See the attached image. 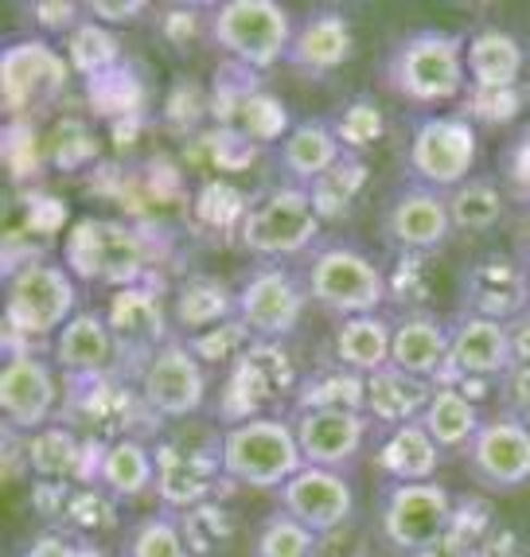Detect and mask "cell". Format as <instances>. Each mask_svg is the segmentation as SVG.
<instances>
[{
  "label": "cell",
  "mask_w": 530,
  "mask_h": 557,
  "mask_svg": "<svg viewBox=\"0 0 530 557\" xmlns=\"http://www.w3.org/2000/svg\"><path fill=\"white\" fill-rule=\"evenodd\" d=\"M468 36L441 28H414L382 55V86L409 106H445L468 90Z\"/></svg>",
  "instance_id": "1"
},
{
  "label": "cell",
  "mask_w": 530,
  "mask_h": 557,
  "mask_svg": "<svg viewBox=\"0 0 530 557\" xmlns=\"http://www.w3.org/2000/svg\"><path fill=\"white\" fill-rule=\"evenodd\" d=\"M219 475L250 492L278 495L293 475L305 468L297 433L288 418H246L238 425H226L214 453Z\"/></svg>",
  "instance_id": "2"
},
{
  "label": "cell",
  "mask_w": 530,
  "mask_h": 557,
  "mask_svg": "<svg viewBox=\"0 0 530 557\" xmlns=\"http://www.w3.org/2000/svg\"><path fill=\"white\" fill-rule=\"evenodd\" d=\"M300 281L308 288V300L340 320L367 317L386 305V277L355 242L320 238V246L308 258H300Z\"/></svg>",
  "instance_id": "3"
},
{
  "label": "cell",
  "mask_w": 530,
  "mask_h": 557,
  "mask_svg": "<svg viewBox=\"0 0 530 557\" xmlns=\"http://www.w3.org/2000/svg\"><path fill=\"white\" fill-rule=\"evenodd\" d=\"M204 28L207 39L231 59V66L258 75L285 63L297 24L278 0H219L207 4Z\"/></svg>",
  "instance_id": "4"
},
{
  "label": "cell",
  "mask_w": 530,
  "mask_h": 557,
  "mask_svg": "<svg viewBox=\"0 0 530 557\" xmlns=\"http://www.w3.org/2000/svg\"><path fill=\"white\" fill-rule=\"evenodd\" d=\"M324 238V214L317 211L312 187L281 184L258 199L238 223V242L261 261L308 258Z\"/></svg>",
  "instance_id": "5"
},
{
  "label": "cell",
  "mask_w": 530,
  "mask_h": 557,
  "mask_svg": "<svg viewBox=\"0 0 530 557\" xmlns=\"http://www.w3.org/2000/svg\"><path fill=\"white\" fill-rule=\"evenodd\" d=\"M78 312V285L63 261H28L4 281V327L12 339H56Z\"/></svg>",
  "instance_id": "6"
},
{
  "label": "cell",
  "mask_w": 530,
  "mask_h": 557,
  "mask_svg": "<svg viewBox=\"0 0 530 557\" xmlns=\"http://www.w3.org/2000/svg\"><path fill=\"white\" fill-rule=\"evenodd\" d=\"M308 288L288 261H261L238 281L231 297V312L238 327L258 339H285L305 320Z\"/></svg>",
  "instance_id": "7"
},
{
  "label": "cell",
  "mask_w": 530,
  "mask_h": 557,
  "mask_svg": "<svg viewBox=\"0 0 530 557\" xmlns=\"http://www.w3.org/2000/svg\"><path fill=\"white\" fill-rule=\"evenodd\" d=\"M453 527V492L445 483H382L379 534L394 554L433 549Z\"/></svg>",
  "instance_id": "8"
},
{
  "label": "cell",
  "mask_w": 530,
  "mask_h": 557,
  "mask_svg": "<svg viewBox=\"0 0 530 557\" xmlns=\"http://www.w3.org/2000/svg\"><path fill=\"white\" fill-rule=\"evenodd\" d=\"M476 157H480V133L465 113L421 117L409 133V180H418L433 191H445V196L456 191L465 180H472Z\"/></svg>",
  "instance_id": "9"
},
{
  "label": "cell",
  "mask_w": 530,
  "mask_h": 557,
  "mask_svg": "<svg viewBox=\"0 0 530 557\" xmlns=\"http://www.w3.org/2000/svg\"><path fill=\"white\" fill-rule=\"evenodd\" d=\"M71 83V59L47 39H16L0 51V102L12 117H32L59 102Z\"/></svg>",
  "instance_id": "10"
},
{
  "label": "cell",
  "mask_w": 530,
  "mask_h": 557,
  "mask_svg": "<svg viewBox=\"0 0 530 557\" xmlns=\"http://www.w3.org/2000/svg\"><path fill=\"white\" fill-rule=\"evenodd\" d=\"M140 401L160 421H187L207 406V371L196 347L164 339L140 371Z\"/></svg>",
  "instance_id": "11"
},
{
  "label": "cell",
  "mask_w": 530,
  "mask_h": 557,
  "mask_svg": "<svg viewBox=\"0 0 530 557\" xmlns=\"http://www.w3.org/2000/svg\"><path fill=\"white\" fill-rule=\"evenodd\" d=\"M465 472L480 492L511 495L530 483V425L511 413L484 418L465 448Z\"/></svg>",
  "instance_id": "12"
},
{
  "label": "cell",
  "mask_w": 530,
  "mask_h": 557,
  "mask_svg": "<svg viewBox=\"0 0 530 557\" xmlns=\"http://www.w3.org/2000/svg\"><path fill=\"white\" fill-rule=\"evenodd\" d=\"M456 234L445 191L406 180L382 207V238L402 253H433Z\"/></svg>",
  "instance_id": "13"
},
{
  "label": "cell",
  "mask_w": 530,
  "mask_h": 557,
  "mask_svg": "<svg viewBox=\"0 0 530 557\" xmlns=\"http://www.w3.org/2000/svg\"><path fill=\"white\" fill-rule=\"evenodd\" d=\"M288 421L305 465L332 468V472H352L374 425L363 409H293Z\"/></svg>",
  "instance_id": "14"
},
{
  "label": "cell",
  "mask_w": 530,
  "mask_h": 557,
  "mask_svg": "<svg viewBox=\"0 0 530 557\" xmlns=\"http://www.w3.org/2000/svg\"><path fill=\"white\" fill-rule=\"evenodd\" d=\"M59 379L56 367L36 351H9L0 371V413L12 433H39L56 418Z\"/></svg>",
  "instance_id": "15"
},
{
  "label": "cell",
  "mask_w": 530,
  "mask_h": 557,
  "mask_svg": "<svg viewBox=\"0 0 530 557\" xmlns=\"http://www.w3.org/2000/svg\"><path fill=\"white\" fill-rule=\"evenodd\" d=\"M278 507L324 539L355 519V483L347 472L305 465L278 492Z\"/></svg>",
  "instance_id": "16"
},
{
  "label": "cell",
  "mask_w": 530,
  "mask_h": 557,
  "mask_svg": "<svg viewBox=\"0 0 530 557\" xmlns=\"http://www.w3.org/2000/svg\"><path fill=\"white\" fill-rule=\"evenodd\" d=\"M448 374L456 379H500L515 371L511 327L500 317L484 312H460L448 320Z\"/></svg>",
  "instance_id": "17"
},
{
  "label": "cell",
  "mask_w": 530,
  "mask_h": 557,
  "mask_svg": "<svg viewBox=\"0 0 530 557\" xmlns=\"http://www.w3.org/2000/svg\"><path fill=\"white\" fill-rule=\"evenodd\" d=\"M344 157H347L344 137L324 117L297 121L278 145L281 176H285V184H297V187H317L320 180L332 176L335 168L344 164Z\"/></svg>",
  "instance_id": "18"
},
{
  "label": "cell",
  "mask_w": 530,
  "mask_h": 557,
  "mask_svg": "<svg viewBox=\"0 0 530 557\" xmlns=\"http://www.w3.org/2000/svg\"><path fill=\"white\" fill-rule=\"evenodd\" d=\"M355 36H352V20L340 9H312L293 32V44H288L285 66H293L297 75L320 78L332 75L352 59Z\"/></svg>",
  "instance_id": "19"
},
{
  "label": "cell",
  "mask_w": 530,
  "mask_h": 557,
  "mask_svg": "<svg viewBox=\"0 0 530 557\" xmlns=\"http://www.w3.org/2000/svg\"><path fill=\"white\" fill-rule=\"evenodd\" d=\"M441 456L445 453L421 429V421H409V425L379 429V445H374L371 460L382 483H426L437 480Z\"/></svg>",
  "instance_id": "20"
},
{
  "label": "cell",
  "mask_w": 530,
  "mask_h": 557,
  "mask_svg": "<svg viewBox=\"0 0 530 557\" xmlns=\"http://www.w3.org/2000/svg\"><path fill=\"white\" fill-rule=\"evenodd\" d=\"M51 351H56V367L71 374V379H98V374L110 371L113 355H118V335H113L110 320L102 312L83 308L51 339Z\"/></svg>",
  "instance_id": "21"
},
{
  "label": "cell",
  "mask_w": 530,
  "mask_h": 557,
  "mask_svg": "<svg viewBox=\"0 0 530 557\" xmlns=\"http://www.w3.org/2000/svg\"><path fill=\"white\" fill-rule=\"evenodd\" d=\"M465 63H468V83L480 94H507L519 86L522 66H527V51L507 28H495L484 24L468 36L465 47Z\"/></svg>",
  "instance_id": "22"
},
{
  "label": "cell",
  "mask_w": 530,
  "mask_h": 557,
  "mask_svg": "<svg viewBox=\"0 0 530 557\" xmlns=\"http://www.w3.org/2000/svg\"><path fill=\"white\" fill-rule=\"evenodd\" d=\"M391 367L409 379L433 382L437 386L441 371L448 367V324H441L429 312H409L394 324Z\"/></svg>",
  "instance_id": "23"
},
{
  "label": "cell",
  "mask_w": 530,
  "mask_h": 557,
  "mask_svg": "<svg viewBox=\"0 0 530 557\" xmlns=\"http://www.w3.org/2000/svg\"><path fill=\"white\" fill-rule=\"evenodd\" d=\"M157 475H160L157 456L137 437H118L110 445H102L98 448V460L90 468V480L110 499H137V495H145L157 483Z\"/></svg>",
  "instance_id": "24"
},
{
  "label": "cell",
  "mask_w": 530,
  "mask_h": 557,
  "mask_svg": "<svg viewBox=\"0 0 530 557\" xmlns=\"http://www.w3.org/2000/svg\"><path fill=\"white\" fill-rule=\"evenodd\" d=\"M391 347H394V324L382 312H367V317L340 320L332 335L335 362L344 371L371 379V374L391 367Z\"/></svg>",
  "instance_id": "25"
},
{
  "label": "cell",
  "mask_w": 530,
  "mask_h": 557,
  "mask_svg": "<svg viewBox=\"0 0 530 557\" xmlns=\"http://www.w3.org/2000/svg\"><path fill=\"white\" fill-rule=\"evenodd\" d=\"M433 391H437L433 382L409 379V374L386 367V371H379V374H371V379H367V406H363V413L379 429L409 425V421H418L421 413H426Z\"/></svg>",
  "instance_id": "26"
},
{
  "label": "cell",
  "mask_w": 530,
  "mask_h": 557,
  "mask_svg": "<svg viewBox=\"0 0 530 557\" xmlns=\"http://www.w3.org/2000/svg\"><path fill=\"white\" fill-rule=\"evenodd\" d=\"M418 421L429 437L437 441L441 453H460V456H465V448L472 445V437L484 425L480 406L460 386H445V382H437V391H433V398H429L426 413Z\"/></svg>",
  "instance_id": "27"
},
{
  "label": "cell",
  "mask_w": 530,
  "mask_h": 557,
  "mask_svg": "<svg viewBox=\"0 0 530 557\" xmlns=\"http://www.w3.org/2000/svg\"><path fill=\"white\" fill-rule=\"evenodd\" d=\"M219 117H223L231 129L246 133V137H254V140H278V145H281V137L293 129V125H288L285 106H281L273 94L261 90V86H243L238 102L219 106Z\"/></svg>",
  "instance_id": "28"
},
{
  "label": "cell",
  "mask_w": 530,
  "mask_h": 557,
  "mask_svg": "<svg viewBox=\"0 0 530 557\" xmlns=\"http://www.w3.org/2000/svg\"><path fill=\"white\" fill-rule=\"evenodd\" d=\"M503 203H507V196H503L500 180L492 176H472L456 191H448V211H453V226L460 234L492 231L503 219Z\"/></svg>",
  "instance_id": "29"
},
{
  "label": "cell",
  "mask_w": 530,
  "mask_h": 557,
  "mask_svg": "<svg viewBox=\"0 0 530 557\" xmlns=\"http://www.w3.org/2000/svg\"><path fill=\"white\" fill-rule=\"evenodd\" d=\"M363 406H367V379L344 371L340 362L308 374L297 391V409H363Z\"/></svg>",
  "instance_id": "30"
},
{
  "label": "cell",
  "mask_w": 530,
  "mask_h": 557,
  "mask_svg": "<svg viewBox=\"0 0 530 557\" xmlns=\"http://www.w3.org/2000/svg\"><path fill=\"white\" fill-rule=\"evenodd\" d=\"M317 546H320V534H312L305 522H297L293 515L281 511V507H273L254 527L250 557H312Z\"/></svg>",
  "instance_id": "31"
},
{
  "label": "cell",
  "mask_w": 530,
  "mask_h": 557,
  "mask_svg": "<svg viewBox=\"0 0 530 557\" xmlns=\"http://www.w3.org/2000/svg\"><path fill=\"white\" fill-rule=\"evenodd\" d=\"M66 59H71V71H75V75L98 78V75H106L110 66H118L122 44H118V36H113L106 24L86 16L83 24L66 36Z\"/></svg>",
  "instance_id": "32"
},
{
  "label": "cell",
  "mask_w": 530,
  "mask_h": 557,
  "mask_svg": "<svg viewBox=\"0 0 530 557\" xmlns=\"http://www.w3.org/2000/svg\"><path fill=\"white\" fill-rule=\"evenodd\" d=\"M125 557H196V554L187 546L176 515L160 511L133 522L130 534H125Z\"/></svg>",
  "instance_id": "33"
},
{
  "label": "cell",
  "mask_w": 530,
  "mask_h": 557,
  "mask_svg": "<svg viewBox=\"0 0 530 557\" xmlns=\"http://www.w3.org/2000/svg\"><path fill=\"white\" fill-rule=\"evenodd\" d=\"M83 12H86V4H66V0H44V4H36L32 9V16L39 20V28L44 32H63V36H71V32L83 24Z\"/></svg>",
  "instance_id": "34"
},
{
  "label": "cell",
  "mask_w": 530,
  "mask_h": 557,
  "mask_svg": "<svg viewBox=\"0 0 530 557\" xmlns=\"http://www.w3.org/2000/svg\"><path fill=\"white\" fill-rule=\"evenodd\" d=\"M145 4H113V0H98V4H86V16L98 20V24H130L133 16H140Z\"/></svg>",
  "instance_id": "35"
},
{
  "label": "cell",
  "mask_w": 530,
  "mask_h": 557,
  "mask_svg": "<svg viewBox=\"0 0 530 557\" xmlns=\"http://www.w3.org/2000/svg\"><path fill=\"white\" fill-rule=\"evenodd\" d=\"M507 327H511L515 367H530V308H522V317H515Z\"/></svg>",
  "instance_id": "36"
},
{
  "label": "cell",
  "mask_w": 530,
  "mask_h": 557,
  "mask_svg": "<svg viewBox=\"0 0 530 557\" xmlns=\"http://www.w3.org/2000/svg\"><path fill=\"white\" fill-rule=\"evenodd\" d=\"M515 242H519L522 261H530V203H527V211L519 214V226H515Z\"/></svg>",
  "instance_id": "37"
},
{
  "label": "cell",
  "mask_w": 530,
  "mask_h": 557,
  "mask_svg": "<svg viewBox=\"0 0 530 557\" xmlns=\"http://www.w3.org/2000/svg\"><path fill=\"white\" fill-rule=\"evenodd\" d=\"M522 293H527V308H530V261H522Z\"/></svg>",
  "instance_id": "38"
}]
</instances>
